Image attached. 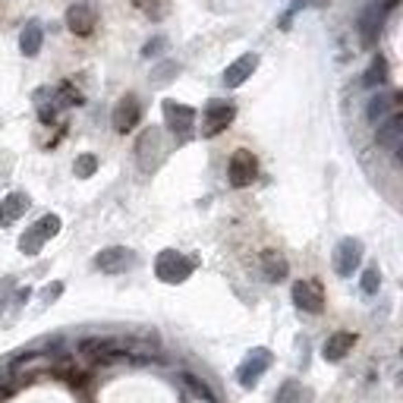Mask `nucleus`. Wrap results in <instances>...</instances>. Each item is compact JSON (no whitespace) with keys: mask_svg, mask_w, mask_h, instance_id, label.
<instances>
[{"mask_svg":"<svg viewBox=\"0 0 403 403\" xmlns=\"http://www.w3.org/2000/svg\"><path fill=\"white\" fill-rule=\"evenodd\" d=\"M378 145L388 151H400L403 145V113H388V117L378 123Z\"/></svg>","mask_w":403,"mask_h":403,"instance_id":"obj_13","label":"nucleus"},{"mask_svg":"<svg viewBox=\"0 0 403 403\" xmlns=\"http://www.w3.org/2000/svg\"><path fill=\"white\" fill-rule=\"evenodd\" d=\"M60 293H63V284H47L45 287V303H54Z\"/></svg>","mask_w":403,"mask_h":403,"instance_id":"obj_29","label":"nucleus"},{"mask_svg":"<svg viewBox=\"0 0 403 403\" xmlns=\"http://www.w3.org/2000/svg\"><path fill=\"white\" fill-rule=\"evenodd\" d=\"M271 369V350H265V347H255L252 353H249L243 362H239L237 369V381L243 384L246 391H252L255 384L261 381V375Z\"/></svg>","mask_w":403,"mask_h":403,"instance_id":"obj_4","label":"nucleus"},{"mask_svg":"<svg viewBox=\"0 0 403 403\" xmlns=\"http://www.w3.org/2000/svg\"><path fill=\"white\" fill-rule=\"evenodd\" d=\"M183 381H186L189 388H193V394H195V397H202L205 403H217V397L211 394V388H208V384H205L202 378H195L193 372H186V375H183Z\"/></svg>","mask_w":403,"mask_h":403,"instance_id":"obj_23","label":"nucleus"},{"mask_svg":"<svg viewBox=\"0 0 403 403\" xmlns=\"http://www.w3.org/2000/svg\"><path fill=\"white\" fill-rule=\"evenodd\" d=\"M362 83L369 85V89H378V85L388 83V60L381 57V54H375L372 63H369L366 76H362Z\"/></svg>","mask_w":403,"mask_h":403,"instance_id":"obj_19","label":"nucleus"},{"mask_svg":"<svg viewBox=\"0 0 403 403\" xmlns=\"http://www.w3.org/2000/svg\"><path fill=\"white\" fill-rule=\"evenodd\" d=\"M359 287H362V293H366V296H375V293H378V287H381L378 265H369V268L362 271V281H359Z\"/></svg>","mask_w":403,"mask_h":403,"instance_id":"obj_22","label":"nucleus"},{"mask_svg":"<svg viewBox=\"0 0 403 403\" xmlns=\"http://www.w3.org/2000/svg\"><path fill=\"white\" fill-rule=\"evenodd\" d=\"M0 221H3V208H0Z\"/></svg>","mask_w":403,"mask_h":403,"instance_id":"obj_30","label":"nucleus"},{"mask_svg":"<svg viewBox=\"0 0 403 403\" xmlns=\"http://www.w3.org/2000/svg\"><path fill=\"white\" fill-rule=\"evenodd\" d=\"M41 45H45V29H41V23H29L23 29V35H19V51H23L25 57H35V54L41 51Z\"/></svg>","mask_w":403,"mask_h":403,"instance_id":"obj_18","label":"nucleus"},{"mask_svg":"<svg viewBox=\"0 0 403 403\" xmlns=\"http://www.w3.org/2000/svg\"><path fill=\"white\" fill-rule=\"evenodd\" d=\"M195 261L186 259L183 252H177V249H164V252L155 259V274L157 281H164V284H183L189 274H193Z\"/></svg>","mask_w":403,"mask_h":403,"instance_id":"obj_1","label":"nucleus"},{"mask_svg":"<svg viewBox=\"0 0 403 403\" xmlns=\"http://www.w3.org/2000/svg\"><path fill=\"white\" fill-rule=\"evenodd\" d=\"M233 117H237V107H233L230 101H208L205 117H202V135L224 133V129L233 123Z\"/></svg>","mask_w":403,"mask_h":403,"instance_id":"obj_7","label":"nucleus"},{"mask_svg":"<svg viewBox=\"0 0 403 403\" xmlns=\"http://www.w3.org/2000/svg\"><path fill=\"white\" fill-rule=\"evenodd\" d=\"M293 303H296V309H303V312L318 315L321 309H325V290H321L318 281H296V284H293Z\"/></svg>","mask_w":403,"mask_h":403,"instance_id":"obj_9","label":"nucleus"},{"mask_svg":"<svg viewBox=\"0 0 403 403\" xmlns=\"http://www.w3.org/2000/svg\"><path fill=\"white\" fill-rule=\"evenodd\" d=\"M139 120H142V105H139V98L123 95L117 101V107H113V113H111L113 129H117L120 135H127V133H133V129L139 127Z\"/></svg>","mask_w":403,"mask_h":403,"instance_id":"obj_6","label":"nucleus"},{"mask_svg":"<svg viewBox=\"0 0 403 403\" xmlns=\"http://www.w3.org/2000/svg\"><path fill=\"white\" fill-rule=\"evenodd\" d=\"M133 3L151 19H164L167 10H171V0H133Z\"/></svg>","mask_w":403,"mask_h":403,"instance_id":"obj_21","label":"nucleus"},{"mask_svg":"<svg viewBox=\"0 0 403 403\" xmlns=\"http://www.w3.org/2000/svg\"><path fill=\"white\" fill-rule=\"evenodd\" d=\"M227 177H230V186L237 189H246L252 186V179L259 177V161L249 149H237L230 157V164H227Z\"/></svg>","mask_w":403,"mask_h":403,"instance_id":"obj_5","label":"nucleus"},{"mask_svg":"<svg viewBox=\"0 0 403 403\" xmlns=\"http://www.w3.org/2000/svg\"><path fill=\"white\" fill-rule=\"evenodd\" d=\"M359 261H362V243L356 237H347L337 243L334 249V271L340 277H353V271L359 268Z\"/></svg>","mask_w":403,"mask_h":403,"instance_id":"obj_8","label":"nucleus"},{"mask_svg":"<svg viewBox=\"0 0 403 403\" xmlns=\"http://www.w3.org/2000/svg\"><path fill=\"white\" fill-rule=\"evenodd\" d=\"M397 105V95H391V91H378V95L369 98V105H366V117L369 123H381V120L391 113V107Z\"/></svg>","mask_w":403,"mask_h":403,"instance_id":"obj_17","label":"nucleus"},{"mask_svg":"<svg viewBox=\"0 0 403 403\" xmlns=\"http://www.w3.org/2000/svg\"><path fill=\"white\" fill-rule=\"evenodd\" d=\"M296 391H299L296 381H287L284 388H281V394H277V403H290L293 397H296Z\"/></svg>","mask_w":403,"mask_h":403,"instance_id":"obj_27","label":"nucleus"},{"mask_svg":"<svg viewBox=\"0 0 403 403\" xmlns=\"http://www.w3.org/2000/svg\"><path fill=\"white\" fill-rule=\"evenodd\" d=\"M161 111H164L167 129L177 135L179 142L193 139V127H195V111H193V107H189V105H179V101H173V98H167L164 105H161Z\"/></svg>","mask_w":403,"mask_h":403,"instance_id":"obj_3","label":"nucleus"},{"mask_svg":"<svg viewBox=\"0 0 403 403\" xmlns=\"http://www.w3.org/2000/svg\"><path fill=\"white\" fill-rule=\"evenodd\" d=\"M95 25H98V16L89 3H73V7L67 10V29L73 32V35L85 38L95 32Z\"/></svg>","mask_w":403,"mask_h":403,"instance_id":"obj_12","label":"nucleus"},{"mask_svg":"<svg viewBox=\"0 0 403 403\" xmlns=\"http://www.w3.org/2000/svg\"><path fill=\"white\" fill-rule=\"evenodd\" d=\"M57 233H60V217L57 215L38 217L35 224H32L29 230L19 237V249H23L25 255H38V252H41V246H45L51 237H57Z\"/></svg>","mask_w":403,"mask_h":403,"instance_id":"obj_2","label":"nucleus"},{"mask_svg":"<svg viewBox=\"0 0 403 403\" xmlns=\"http://www.w3.org/2000/svg\"><path fill=\"white\" fill-rule=\"evenodd\" d=\"M73 171H76V177H83V179H85V177H91V173L98 171V157L85 151V155H79V157H76Z\"/></svg>","mask_w":403,"mask_h":403,"instance_id":"obj_24","label":"nucleus"},{"mask_svg":"<svg viewBox=\"0 0 403 403\" xmlns=\"http://www.w3.org/2000/svg\"><path fill=\"white\" fill-rule=\"evenodd\" d=\"M135 261V252L127 246H107L95 255V268L105 271V274H120V271H127L129 265Z\"/></svg>","mask_w":403,"mask_h":403,"instance_id":"obj_10","label":"nucleus"},{"mask_svg":"<svg viewBox=\"0 0 403 403\" xmlns=\"http://www.w3.org/2000/svg\"><path fill=\"white\" fill-rule=\"evenodd\" d=\"M0 208H3V221H16V217H23L25 208H29V195L25 193H10L7 202H0Z\"/></svg>","mask_w":403,"mask_h":403,"instance_id":"obj_20","label":"nucleus"},{"mask_svg":"<svg viewBox=\"0 0 403 403\" xmlns=\"http://www.w3.org/2000/svg\"><path fill=\"white\" fill-rule=\"evenodd\" d=\"M356 347V334H350V331H337V334H331L328 340H325V347H321V356H325V362H340V359H347V353Z\"/></svg>","mask_w":403,"mask_h":403,"instance_id":"obj_15","label":"nucleus"},{"mask_svg":"<svg viewBox=\"0 0 403 403\" xmlns=\"http://www.w3.org/2000/svg\"><path fill=\"white\" fill-rule=\"evenodd\" d=\"M261 274H265V281L277 284V281H284L290 274V265H287V259L277 249H265L261 252Z\"/></svg>","mask_w":403,"mask_h":403,"instance_id":"obj_16","label":"nucleus"},{"mask_svg":"<svg viewBox=\"0 0 403 403\" xmlns=\"http://www.w3.org/2000/svg\"><path fill=\"white\" fill-rule=\"evenodd\" d=\"M164 47H167V38H164V35H155L151 41H145L142 57H145V60H151V57H157V54H164Z\"/></svg>","mask_w":403,"mask_h":403,"instance_id":"obj_26","label":"nucleus"},{"mask_svg":"<svg viewBox=\"0 0 403 403\" xmlns=\"http://www.w3.org/2000/svg\"><path fill=\"white\" fill-rule=\"evenodd\" d=\"M171 73H177V63H164L161 69H155V83H167Z\"/></svg>","mask_w":403,"mask_h":403,"instance_id":"obj_28","label":"nucleus"},{"mask_svg":"<svg viewBox=\"0 0 403 403\" xmlns=\"http://www.w3.org/2000/svg\"><path fill=\"white\" fill-rule=\"evenodd\" d=\"M394 3H397V0H388V3H384L381 10H378V3H372V7L362 13V19H359V38H362V45H366V47H372L375 41H378L381 23H384V13H388Z\"/></svg>","mask_w":403,"mask_h":403,"instance_id":"obj_11","label":"nucleus"},{"mask_svg":"<svg viewBox=\"0 0 403 403\" xmlns=\"http://www.w3.org/2000/svg\"><path fill=\"white\" fill-rule=\"evenodd\" d=\"M255 67H259V54H243V57H237L230 67L224 69V85L227 89H239V85L255 73Z\"/></svg>","mask_w":403,"mask_h":403,"instance_id":"obj_14","label":"nucleus"},{"mask_svg":"<svg viewBox=\"0 0 403 403\" xmlns=\"http://www.w3.org/2000/svg\"><path fill=\"white\" fill-rule=\"evenodd\" d=\"M57 105H63V107L83 105V95H79V91H76L69 83H63V85H60V91H57Z\"/></svg>","mask_w":403,"mask_h":403,"instance_id":"obj_25","label":"nucleus"}]
</instances>
